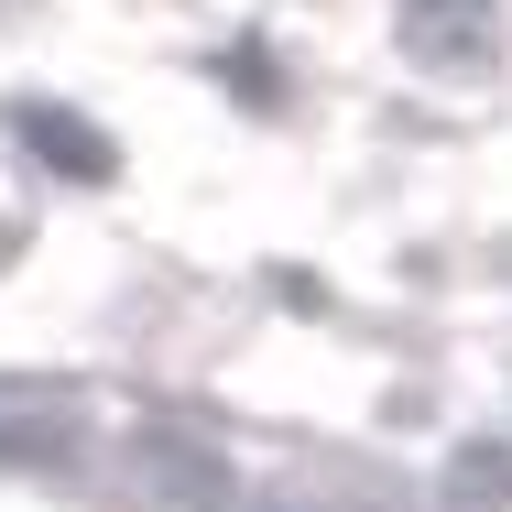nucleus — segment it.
I'll return each instance as SVG.
<instances>
[{
  "instance_id": "obj_5",
  "label": "nucleus",
  "mask_w": 512,
  "mask_h": 512,
  "mask_svg": "<svg viewBox=\"0 0 512 512\" xmlns=\"http://www.w3.org/2000/svg\"><path fill=\"white\" fill-rule=\"evenodd\" d=\"M218 88H240L251 109H284V77H273V44H229V55H218Z\"/></svg>"
},
{
  "instance_id": "obj_2",
  "label": "nucleus",
  "mask_w": 512,
  "mask_h": 512,
  "mask_svg": "<svg viewBox=\"0 0 512 512\" xmlns=\"http://www.w3.org/2000/svg\"><path fill=\"white\" fill-rule=\"evenodd\" d=\"M11 131L33 142V164H55V175H77V186H109L120 175V153H109L99 120H77V109H11Z\"/></svg>"
},
{
  "instance_id": "obj_3",
  "label": "nucleus",
  "mask_w": 512,
  "mask_h": 512,
  "mask_svg": "<svg viewBox=\"0 0 512 512\" xmlns=\"http://www.w3.org/2000/svg\"><path fill=\"white\" fill-rule=\"evenodd\" d=\"M447 491H458L469 512H512V436H480V447H458Z\"/></svg>"
},
{
  "instance_id": "obj_1",
  "label": "nucleus",
  "mask_w": 512,
  "mask_h": 512,
  "mask_svg": "<svg viewBox=\"0 0 512 512\" xmlns=\"http://www.w3.org/2000/svg\"><path fill=\"white\" fill-rule=\"evenodd\" d=\"M404 55L436 66V77H491L502 66V11L491 0H404Z\"/></svg>"
},
{
  "instance_id": "obj_4",
  "label": "nucleus",
  "mask_w": 512,
  "mask_h": 512,
  "mask_svg": "<svg viewBox=\"0 0 512 512\" xmlns=\"http://www.w3.org/2000/svg\"><path fill=\"white\" fill-rule=\"evenodd\" d=\"M142 458H153V469H164V480H175V502H186V512H218V502H229V480H218V469H207L197 447H175V436H153V447H142Z\"/></svg>"
}]
</instances>
